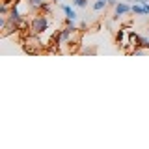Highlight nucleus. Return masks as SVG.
<instances>
[{
    "instance_id": "f257e3e1",
    "label": "nucleus",
    "mask_w": 149,
    "mask_h": 149,
    "mask_svg": "<svg viewBox=\"0 0 149 149\" xmlns=\"http://www.w3.org/2000/svg\"><path fill=\"white\" fill-rule=\"evenodd\" d=\"M45 30H49V17L39 13V15H34L30 21V32L36 36H41Z\"/></svg>"
},
{
    "instance_id": "f03ea898",
    "label": "nucleus",
    "mask_w": 149,
    "mask_h": 149,
    "mask_svg": "<svg viewBox=\"0 0 149 149\" xmlns=\"http://www.w3.org/2000/svg\"><path fill=\"white\" fill-rule=\"evenodd\" d=\"M22 45H24V50L28 54H37L41 49H43V41L39 39V36L32 34L30 37H26L24 41H22Z\"/></svg>"
},
{
    "instance_id": "7ed1b4c3",
    "label": "nucleus",
    "mask_w": 149,
    "mask_h": 149,
    "mask_svg": "<svg viewBox=\"0 0 149 149\" xmlns=\"http://www.w3.org/2000/svg\"><path fill=\"white\" fill-rule=\"evenodd\" d=\"M129 13H132V6L127 2H118L114 6V19L118 21V19L121 17H125V15H129Z\"/></svg>"
},
{
    "instance_id": "20e7f679",
    "label": "nucleus",
    "mask_w": 149,
    "mask_h": 149,
    "mask_svg": "<svg viewBox=\"0 0 149 149\" xmlns=\"http://www.w3.org/2000/svg\"><path fill=\"white\" fill-rule=\"evenodd\" d=\"M129 37H130V41H132V47L136 49V47H140V49H146L149 50V39L147 37H142V36H138V34H134V32H129Z\"/></svg>"
},
{
    "instance_id": "39448f33",
    "label": "nucleus",
    "mask_w": 149,
    "mask_h": 149,
    "mask_svg": "<svg viewBox=\"0 0 149 149\" xmlns=\"http://www.w3.org/2000/svg\"><path fill=\"white\" fill-rule=\"evenodd\" d=\"M22 21V13H21V9H19L17 4H13L11 9H9V13H8V22L9 24H19V22Z\"/></svg>"
},
{
    "instance_id": "423d86ee",
    "label": "nucleus",
    "mask_w": 149,
    "mask_h": 149,
    "mask_svg": "<svg viewBox=\"0 0 149 149\" xmlns=\"http://www.w3.org/2000/svg\"><path fill=\"white\" fill-rule=\"evenodd\" d=\"M60 9L65 13V19L67 21H78V13H77V9H74V6H69V4H60Z\"/></svg>"
},
{
    "instance_id": "0eeeda50",
    "label": "nucleus",
    "mask_w": 149,
    "mask_h": 149,
    "mask_svg": "<svg viewBox=\"0 0 149 149\" xmlns=\"http://www.w3.org/2000/svg\"><path fill=\"white\" fill-rule=\"evenodd\" d=\"M74 34V32H71L69 28H65V30H60L58 34L54 36V39H56V45H63V43H67L69 39H71V36Z\"/></svg>"
},
{
    "instance_id": "6e6552de",
    "label": "nucleus",
    "mask_w": 149,
    "mask_h": 149,
    "mask_svg": "<svg viewBox=\"0 0 149 149\" xmlns=\"http://www.w3.org/2000/svg\"><path fill=\"white\" fill-rule=\"evenodd\" d=\"M91 8H93L95 13H101V11H104V9L108 8V0H95Z\"/></svg>"
},
{
    "instance_id": "1a4fd4ad",
    "label": "nucleus",
    "mask_w": 149,
    "mask_h": 149,
    "mask_svg": "<svg viewBox=\"0 0 149 149\" xmlns=\"http://www.w3.org/2000/svg\"><path fill=\"white\" fill-rule=\"evenodd\" d=\"M132 13L134 15H147L146 4H132Z\"/></svg>"
},
{
    "instance_id": "9d476101",
    "label": "nucleus",
    "mask_w": 149,
    "mask_h": 149,
    "mask_svg": "<svg viewBox=\"0 0 149 149\" xmlns=\"http://www.w3.org/2000/svg\"><path fill=\"white\" fill-rule=\"evenodd\" d=\"M73 6L74 8H88V0H73Z\"/></svg>"
},
{
    "instance_id": "9b49d317",
    "label": "nucleus",
    "mask_w": 149,
    "mask_h": 149,
    "mask_svg": "<svg viewBox=\"0 0 149 149\" xmlns=\"http://www.w3.org/2000/svg\"><path fill=\"white\" fill-rule=\"evenodd\" d=\"M9 9H11V8H8V2H2V6H0V15H6L8 17Z\"/></svg>"
},
{
    "instance_id": "f8f14e48",
    "label": "nucleus",
    "mask_w": 149,
    "mask_h": 149,
    "mask_svg": "<svg viewBox=\"0 0 149 149\" xmlns=\"http://www.w3.org/2000/svg\"><path fill=\"white\" fill-rule=\"evenodd\" d=\"M123 36H125V32H123V30H119L118 34H116V41H118V43H121V41H123Z\"/></svg>"
},
{
    "instance_id": "ddd939ff",
    "label": "nucleus",
    "mask_w": 149,
    "mask_h": 149,
    "mask_svg": "<svg viewBox=\"0 0 149 149\" xmlns=\"http://www.w3.org/2000/svg\"><path fill=\"white\" fill-rule=\"evenodd\" d=\"M132 4H149V0H132Z\"/></svg>"
},
{
    "instance_id": "4468645a",
    "label": "nucleus",
    "mask_w": 149,
    "mask_h": 149,
    "mask_svg": "<svg viewBox=\"0 0 149 149\" xmlns=\"http://www.w3.org/2000/svg\"><path fill=\"white\" fill-rule=\"evenodd\" d=\"M118 4V0H108V6H116Z\"/></svg>"
},
{
    "instance_id": "2eb2a0df",
    "label": "nucleus",
    "mask_w": 149,
    "mask_h": 149,
    "mask_svg": "<svg viewBox=\"0 0 149 149\" xmlns=\"http://www.w3.org/2000/svg\"><path fill=\"white\" fill-rule=\"evenodd\" d=\"M146 11H147V15H149V4H146Z\"/></svg>"
}]
</instances>
